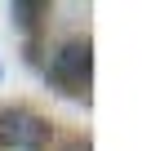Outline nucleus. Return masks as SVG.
Segmentation results:
<instances>
[{"label": "nucleus", "mask_w": 160, "mask_h": 151, "mask_svg": "<svg viewBox=\"0 0 160 151\" xmlns=\"http://www.w3.org/2000/svg\"><path fill=\"white\" fill-rule=\"evenodd\" d=\"M89 76H93V49H89V40L58 45V53L49 58V80L62 93H85L89 89Z\"/></svg>", "instance_id": "f257e3e1"}, {"label": "nucleus", "mask_w": 160, "mask_h": 151, "mask_svg": "<svg viewBox=\"0 0 160 151\" xmlns=\"http://www.w3.org/2000/svg\"><path fill=\"white\" fill-rule=\"evenodd\" d=\"M13 13H18V22H22V27H31V22H36L31 13H40V5H13Z\"/></svg>", "instance_id": "7ed1b4c3"}, {"label": "nucleus", "mask_w": 160, "mask_h": 151, "mask_svg": "<svg viewBox=\"0 0 160 151\" xmlns=\"http://www.w3.org/2000/svg\"><path fill=\"white\" fill-rule=\"evenodd\" d=\"M49 142V124L27 107H5L0 111V147L5 151H40Z\"/></svg>", "instance_id": "f03ea898"}, {"label": "nucleus", "mask_w": 160, "mask_h": 151, "mask_svg": "<svg viewBox=\"0 0 160 151\" xmlns=\"http://www.w3.org/2000/svg\"><path fill=\"white\" fill-rule=\"evenodd\" d=\"M58 151H89V142H67V147H58Z\"/></svg>", "instance_id": "20e7f679"}]
</instances>
